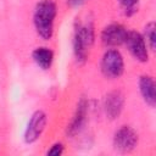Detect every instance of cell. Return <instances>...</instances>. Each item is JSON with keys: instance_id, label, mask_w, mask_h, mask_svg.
<instances>
[{"instance_id": "1", "label": "cell", "mask_w": 156, "mask_h": 156, "mask_svg": "<svg viewBox=\"0 0 156 156\" xmlns=\"http://www.w3.org/2000/svg\"><path fill=\"white\" fill-rule=\"evenodd\" d=\"M57 6L54 0H40L33 12V24L37 34L43 40H50L54 35V23Z\"/></svg>"}, {"instance_id": "2", "label": "cell", "mask_w": 156, "mask_h": 156, "mask_svg": "<svg viewBox=\"0 0 156 156\" xmlns=\"http://www.w3.org/2000/svg\"><path fill=\"white\" fill-rule=\"evenodd\" d=\"M95 30L91 23L78 24L73 34V54L78 63H84L88 58L89 49L94 44Z\"/></svg>"}, {"instance_id": "3", "label": "cell", "mask_w": 156, "mask_h": 156, "mask_svg": "<svg viewBox=\"0 0 156 156\" xmlns=\"http://www.w3.org/2000/svg\"><path fill=\"white\" fill-rule=\"evenodd\" d=\"M102 74L107 79H117L124 72V60L117 49H108L104 52L100 62Z\"/></svg>"}, {"instance_id": "4", "label": "cell", "mask_w": 156, "mask_h": 156, "mask_svg": "<svg viewBox=\"0 0 156 156\" xmlns=\"http://www.w3.org/2000/svg\"><path fill=\"white\" fill-rule=\"evenodd\" d=\"M48 124V116L43 110H37L32 113L27 127L24 129L23 140L26 144H33L35 143L45 130Z\"/></svg>"}, {"instance_id": "5", "label": "cell", "mask_w": 156, "mask_h": 156, "mask_svg": "<svg viewBox=\"0 0 156 156\" xmlns=\"http://www.w3.org/2000/svg\"><path fill=\"white\" fill-rule=\"evenodd\" d=\"M112 144L119 152H130L138 144V133L130 126H121L113 134Z\"/></svg>"}, {"instance_id": "6", "label": "cell", "mask_w": 156, "mask_h": 156, "mask_svg": "<svg viewBox=\"0 0 156 156\" xmlns=\"http://www.w3.org/2000/svg\"><path fill=\"white\" fill-rule=\"evenodd\" d=\"M128 51L130 55L139 62H147L149 61V51L147 44L141 33L136 30H128L127 38L124 41Z\"/></svg>"}, {"instance_id": "7", "label": "cell", "mask_w": 156, "mask_h": 156, "mask_svg": "<svg viewBox=\"0 0 156 156\" xmlns=\"http://www.w3.org/2000/svg\"><path fill=\"white\" fill-rule=\"evenodd\" d=\"M128 30L119 23H111L104 27L100 34L101 43L107 48H117L124 44Z\"/></svg>"}, {"instance_id": "8", "label": "cell", "mask_w": 156, "mask_h": 156, "mask_svg": "<svg viewBox=\"0 0 156 156\" xmlns=\"http://www.w3.org/2000/svg\"><path fill=\"white\" fill-rule=\"evenodd\" d=\"M124 107V95L121 90H112L104 98V111L108 119L118 118Z\"/></svg>"}, {"instance_id": "9", "label": "cell", "mask_w": 156, "mask_h": 156, "mask_svg": "<svg viewBox=\"0 0 156 156\" xmlns=\"http://www.w3.org/2000/svg\"><path fill=\"white\" fill-rule=\"evenodd\" d=\"M88 107H89L88 101L84 98H82L77 104L76 111L73 113V117H72L69 124L67 126V129H66L67 136L73 138V136H76L77 134L80 133V130L84 127L87 116H88Z\"/></svg>"}, {"instance_id": "10", "label": "cell", "mask_w": 156, "mask_h": 156, "mask_svg": "<svg viewBox=\"0 0 156 156\" xmlns=\"http://www.w3.org/2000/svg\"><path fill=\"white\" fill-rule=\"evenodd\" d=\"M138 85H139V91L144 102L154 108L156 105V89H155L156 85H155L154 78L149 74H143L139 78Z\"/></svg>"}, {"instance_id": "11", "label": "cell", "mask_w": 156, "mask_h": 156, "mask_svg": "<svg viewBox=\"0 0 156 156\" xmlns=\"http://www.w3.org/2000/svg\"><path fill=\"white\" fill-rule=\"evenodd\" d=\"M32 58L39 68L48 71L54 62V51L46 46H39L32 51Z\"/></svg>"}, {"instance_id": "12", "label": "cell", "mask_w": 156, "mask_h": 156, "mask_svg": "<svg viewBox=\"0 0 156 156\" xmlns=\"http://www.w3.org/2000/svg\"><path fill=\"white\" fill-rule=\"evenodd\" d=\"M156 24L154 21L146 23V26L144 27V39L147 44V46L150 48V50H155V44H156Z\"/></svg>"}, {"instance_id": "13", "label": "cell", "mask_w": 156, "mask_h": 156, "mask_svg": "<svg viewBox=\"0 0 156 156\" xmlns=\"http://www.w3.org/2000/svg\"><path fill=\"white\" fill-rule=\"evenodd\" d=\"M117 1L121 5V7L123 9L124 15H127V16H132L138 11L139 0H117Z\"/></svg>"}, {"instance_id": "14", "label": "cell", "mask_w": 156, "mask_h": 156, "mask_svg": "<svg viewBox=\"0 0 156 156\" xmlns=\"http://www.w3.org/2000/svg\"><path fill=\"white\" fill-rule=\"evenodd\" d=\"M63 150H65V146L62 143H55L46 151V155L48 156H61L63 154Z\"/></svg>"}, {"instance_id": "15", "label": "cell", "mask_w": 156, "mask_h": 156, "mask_svg": "<svg viewBox=\"0 0 156 156\" xmlns=\"http://www.w3.org/2000/svg\"><path fill=\"white\" fill-rule=\"evenodd\" d=\"M67 4L71 7H79L84 4V0H67Z\"/></svg>"}]
</instances>
